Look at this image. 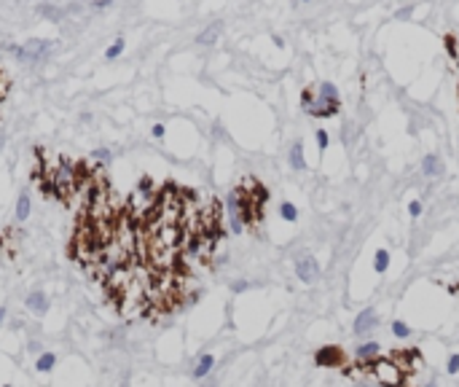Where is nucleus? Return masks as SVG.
<instances>
[{"instance_id":"obj_5","label":"nucleus","mask_w":459,"mask_h":387,"mask_svg":"<svg viewBox=\"0 0 459 387\" xmlns=\"http://www.w3.org/2000/svg\"><path fill=\"white\" fill-rule=\"evenodd\" d=\"M355 360L357 363H368V360H376V358H381V344L379 342H373V339H368V342H360L355 347Z\"/></svg>"},{"instance_id":"obj_21","label":"nucleus","mask_w":459,"mask_h":387,"mask_svg":"<svg viewBox=\"0 0 459 387\" xmlns=\"http://www.w3.org/2000/svg\"><path fill=\"white\" fill-rule=\"evenodd\" d=\"M231 291H234V293H245V291H250V282H247V280H237L234 285H231Z\"/></svg>"},{"instance_id":"obj_20","label":"nucleus","mask_w":459,"mask_h":387,"mask_svg":"<svg viewBox=\"0 0 459 387\" xmlns=\"http://www.w3.org/2000/svg\"><path fill=\"white\" fill-rule=\"evenodd\" d=\"M422 202H419V199H414V202H408V215L411 218H419V215H422Z\"/></svg>"},{"instance_id":"obj_27","label":"nucleus","mask_w":459,"mask_h":387,"mask_svg":"<svg viewBox=\"0 0 459 387\" xmlns=\"http://www.w3.org/2000/svg\"><path fill=\"white\" fill-rule=\"evenodd\" d=\"M424 387H438V384H435V382H430V384H424Z\"/></svg>"},{"instance_id":"obj_26","label":"nucleus","mask_w":459,"mask_h":387,"mask_svg":"<svg viewBox=\"0 0 459 387\" xmlns=\"http://www.w3.org/2000/svg\"><path fill=\"white\" fill-rule=\"evenodd\" d=\"M6 315H9V309H6V307H0V326H3V320H6Z\"/></svg>"},{"instance_id":"obj_6","label":"nucleus","mask_w":459,"mask_h":387,"mask_svg":"<svg viewBox=\"0 0 459 387\" xmlns=\"http://www.w3.org/2000/svg\"><path fill=\"white\" fill-rule=\"evenodd\" d=\"M314 360H317V366H344V352L338 347H322L314 355Z\"/></svg>"},{"instance_id":"obj_24","label":"nucleus","mask_w":459,"mask_h":387,"mask_svg":"<svg viewBox=\"0 0 459 387\" xmlns=\"http://www.w3.org/2000/svg\"><path fill=\"white\" fill-rule=\"evenodd\" d=\"M153 137H164V124H156V127H153Z\"/></svg>"},{"instance_id":"obj_16","label":"nucleus","mask_w":459,"mask_h":387,"mask_svg":"<svg viewBox=\"0 0 459 387\" xmlns=\"http://www.w3.org/2000/svg\"><path fill=\"white\" fill-rule=\"evenodd\" d=\"M217 33H220V25H212V27H207L204 33L199 35V43H215Z\"/></svg>"},{"instance_id":"obj_25","label":"nucleus","mask_w":459,"mask_h":387,"mask_svg":"<svg viewBox=\"0 0 459 387\" xmlns=\"http://www.w3.org/2000/svg\"><path fill=\"white\" fill-rule=\"evenodd\" d=\"M30 352H38V355H41L43 350H41V344H38V342H30Z\"/></svg>"},{"instance_id":"obj_22","label":"nucleus","mask_w":459,"mask_h":387,"mask_svg":"<svg viewBox=\"0 0 459 387\" xmlns=\"http://www.w3.org/2000/svg\"><path fill=\"white\" fill-rule=\"evenodd\" d=\"M411 14H414L411 9H400L398 14H395V19H400V22H403V19H411Z\"/></svg>"},{"instance_id":"obj_17","label":"nucleus","mask_w":459,"mask_h":387,"mask_svg":"<svg viewBox=\"0 0 459 387\" xmlns=\"http://www.w3.org/2000/svg\"><path fill=\"white\" fill-rule=\"evenodd\" d=\"M314 140H317V148H320V151H328L330 137H328V132H325V129H317V132H314Z\"/></svg>"},{"instance_id":"obj_19","label":"nucleus","mask_w":459,"mask_h":387,"mask_svg":"<svg viewBox=\"0 0 459 387\" xmlns=\"http://www.w3.org/2000/svg\"><path fill=\"white\" fill-rule=\"evenodd\" d=\"M446 51H448L451 59L459 57V51H456V38H454V35H446Z\"/></svg>"},{"instance_id":"obj_3","label":"nucleus","mask_w":459,"mask_h":387,"mask_svg":"<svg viewBox=\"0 0 459 387\" xmlns=\"http://www.w3.org/2000/svg\"><path fill=\"white\" fill-rule=\"evenodd\" d=\"M376 326H379V312H376L373 307H365V309H360V312H357V317H355L352 334L363 339V336H368Z\"/></svg>"},{"instance_id":"obj_7","label":"nucleus","mask_w":459,"mask_h":387,"mask_svg":"<svg viewBox=\"0 0 459 387\" xmlns=\"http://www.w3.org/2000/svg\"><path fill=\"white\" fill-rule=\"evenodd\" d=\"M25 307H27L33 315L41 317V315L49 312V296H46L43 291H33V293H30V296L25 299Z\"/></svg>"},{"instance_id":"obj_18","label":"nucleus","mask_w":459,"mask_h":387,"mask_svg":"<svg viewBox=\"0 0 459 387\" xmlns=\"http://www.w3.org/2000/svg\"><path fill=\"white\" fill-rule=\"evenodd\" d=\"M446 374H451V376L459 374V352H454V355L448 358V363H446Z\"/></svg>"},{"instance_id":"obj_11","label":"nucleus","mask_w":459,"mask_h":387,"mask_svg":"<svg viewBox=\"0 0 459 387\" xmlns=\"http://www.w3.org/2000/svg\"><path fill=\"white\" fill-rule=\"evenodd\" d=\"M387 269H390V250H387V247H379L376 255H373V272L384 274Z\"/></svg>"},{"instance_id":"obj_4","label":"nucleus","mask_w":459,"mask_h":387,"mask_svg":"<svg viewBox=\"0 0 459 387\" xmlns=\"http://www.w3.org/2000/svg\"><path fill=\"white\" fill-rule=\"evenodd\" d=\"M317 100H320L322 105H330V108H338L341 111V94H338V89L333 86L330 81H322V83H317Z\"/></svg>"},{"instance_id":"obj_2","label":"nucleus","mask_w":459,"mask_h":387,"mask_svg":"<svg viewBox=\"0 0 459 387\" xmlns=\"http://www.w3.org/2000/svg\"><path fill=\"white\" fill-rule=\"evenodd\" d=\"M295 277H298L303 285H314L320 280V264H317L314 255H309V253L295 255Z\"/></svg>"},{"instance_id":"obj_14","label":"nucleus","mask_w":459,"mask_h":387,"mask_svg":"<svg viewBox=\"0 0 459 387\" xmlns=\"http://www.w3.org/2000/svg\"><path fill=\"white\" fill-rule=\"evenodd\" d=\"M390 331H392L395 339H411V334H414V328H411L408 323H403V320H395L390 326Z\"/></svg>"},{"instance_id":"obj_8","label":"nucleus","mask_w":459,"mask_h":387,"mask_svg":"<svg viewBox=\"0 0 459 387\" xmlns=\"http://www.w3.org/2000/svg\"><path fill=\"white\" fill-rule=\"evenodd\" d=\"M212 368H215V355L204 352V355H201V358L196 360V366H193L191 376H193V379H207L209 374H212Z\"/></svg>"},{"instance_id":"obj_10","label":"nucleus","mask_w":459,"mask_h":387,"mask_svg":"<svg viewBox=\"0 0 459 387\" xmlns=\"http://www.w3.org/2000/svg\"><path fill=\"white\" fill-rule=\"evenodd\" d=\"M290 169H295V172H303L306 169V159H303V143L295 140L293 148H290Z\"/></svg>"},{"instance_id":"obj_12","label":"nucleus","mask_w":459,"mask_h":387,"mask_svg":"<svg viewBox=\"0 0 459 387\" xmlns=\"http://www.w3.org/2000/svg\"><path fill=\"white\" fill-rule=\"evenodd\" d=\"M54 366H57V355H54V352H41V355H38V360H35V371H38V374H49Z\"/></svg>"},{"instance_id":"obj_23","label":"nucleus","mask_w":459,"mask_h":387,"mask_svg":"<svg viewBox=\"0 0 459 387\" xmlns=\"http://www.w3.org/2000/svg\"><path fill=\"white\" fill-rule=\"evenodd\" d=\"M121 49H124V43H121V41H116V46H113L110 51H107V57H119V54H121Z\"/></svg>"},{"instance_id":"obj_29","label":"nucleus","mask_w":459,"mask_h":387,"mask_svg":"<svg viewBox=\"0 0 459 387\" xmlns=\"http://www.w3.org/2000/svg\"><path fill=\"white\" fill-rule=\"evenodd\" d=\"M6 387H11V384H6Z\"/></svg>"},{"instance_id":"obj_1","label":"nucleus","mask_w":459,"mask_h":387,"mask_svg":"<svg viewBox=\"0 0 459 387\" xmlns=\"http://www.w3.org/2000/svg\"><path fill=\"white\" fill-rule=\"evenodd\" d=\"M363 371H368L371 379L381 387H403L406 384V371H403L392 358H376L368 363H357Z\"/></svg>"},{"instance_id":"obj_9","label":"nucleus","mask_w":459,"mask_h":387,"mask_svg":"<svg viewBox=\"0 0 459 387\" xmlns=\"http://www.w3.org/2000/svg\"><path fill=\"white\" fill-rule=\"evenodd\" d=\"M443 169H446V167H443V161H440L438 153H427V156L422 159V172L427 177H440Z\"/></svg>"},{"instance_id":"obj_15","label":"nucleus","mask_w":459,"mask_h":387,"mask_svg":"<svg viewBox=\"0 0 459 387\" xmlns=\"http://www.w3.org/2000/svg\"><path fill=\"white\" fill-rule=\"evenodd\" d=\"M30 207H33V205H30V197H27V194H19V202H17V218L19 221L30 218Z\"/></svg>"},{"instance_id":"obj_28","label":"nucleus","mask_w":459,"mask_h":387,"mask_svg":"<svg viewBox=\"0 0 459 387\" xmlns=\"http://www.w3.org/2000/svg\"><path fill=\"white\" fill-rule=\"evenodd\" d=\"M303 3H309V0H303Z\"/></svg>"},{"instance_id":"obj_13","label":"nucleus","mask_w":459,"mask_h":387,"mask_svg":"<svg viewBox=\"0 0 459 387\" xmlns=\"http://www.w3.org/2000/svg\"><path fill=\"white\" fill-rule=\"evenodd\" d=\"M279 218L287 221V223H295L298 221V207H295L293 202H282L279 205Z\"/></svg>"}]
</instances>
